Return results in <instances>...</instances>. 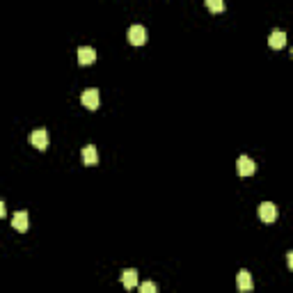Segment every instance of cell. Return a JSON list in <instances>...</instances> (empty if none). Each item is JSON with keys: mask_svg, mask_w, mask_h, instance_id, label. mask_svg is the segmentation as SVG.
Masks as SVG:
<instances>
[{"mask_svg": "<svg viewBox=\"0 0 293 293\" xmlns=\"http://www.w3.org/2000/svg\"><path fill=\"white\" fill-rule=\"evenodd\" d=\"M277 215H279V211H277V206H275L273 202H263L261 206H259V218H261V222L270 224V222L277 220Z\"/></svg>", "mask_w": 293, "mask_h": 293, "instance_id": "obj_1", "label": "cell"}, {"mask_svg": "<svg viewBox=\"0 0 293 293\" xmlns=\"http://www.w3.org/2000/svg\"><path fill=\"white\" fill-rule=\"evenodd\" d=\"M129 41L133 46L147 44V28H144V25H140V23L131 25V28H129Z\"/></svg>", "mask_w": 293, "mask_h": 293, "instance_id": "obj_2", "label": "cell"}, {"mask_svg": "<svg viewBox=\"0 0 293 293\" xmlns=\"http://www.w3.org/2000/svg\"><path fill=\"white\" fill-rule=\"evenodd\" d=\"M236 169H239V177H252V174L257 172V165H254V160L250 158V156H239Z\"/></svg>", "mask_w": 293, "mask_h": 293, "instance_id": "obj_3", "label": "cell"}, {"mask_svg": "<svg viewBox=\"0 0 293 293\" xmlns=\"http://www.w3.org/2000/svg\"><path fill=\"white\" fill-rule=\"evenodd\" d=\"M30 144L32 147H37L39 151H44L46 147H48V131L46 129H37L30 133Z\"/></svg>", "mask_w": 293, "mask_h": 293, "instance_id": "obj_4", "label": "cell"}, {"mask_svg": "<svg viewBox=\"0 0 293 293\" xmlns=\"http://www.w3.org/2000/svg\"><path fill=\"white\" fill-rule=\"evenodd\" d=\"M80 101H83V105L87 110H96V108H99V90H94V87L85 90L83 96H80Z\"/></svg>", "mask_w": 293, "mask_h": 293, "instance_id": "obj_5", "label": "cell"}, {"mask_svg": "<svg viewBox=\"0 0 293 293\" xmlns=\"http://www.w3.org/2000/svg\"><path fill=\"white\" fill-rule=\"evenodd\" d=\"M78 62L83 67L94 65V62H96V50L92 48V46H80V48H78Z\"/></svg>", "mask_w": 293, "mask_h": 293, "instance_id": "obj_6", "label": "cell"}, {"mask_svg": "<svg viewBox=\"0 0 293 293\" xmlns=\"http://www.w3.org/2000/svg\"><path fill=\"white\" fill-rule=\"evenodd\" d=\"M236 286H239V291H252V275L248 270H241L236 275Z\"/></svg>", "mask_w": 293, "mask_h": 293, "instance_id": "obj_7", "label": "cell"}, {"mask_svg": "<svg viewBox=\"0 0 293 293\" xmlns=\"http://www.w3.org/2000/svg\"><path fill=\"white\" fill-rule=\"evenodd\" d=\"M12 227L16 231H25L28 229V211H16L14 218H12Z\"/></svg>", "mask_w": 293, "mask_h": 293, "instance_id": "obj_8", "label": "cell"}, {"mask_svg": "<svg viewBox=\"0 0 293 293\" xmlns=\"http://www.w3.org/2000/svg\"><path fill=\"white\" fill-rule=\"evenodd\" d=\"M268 44H270V48H284L286 46V35L282 30H273L268 37Z\"/></svg>", "mask_w": 293, "mask_h": 293, "instance_id": "obj_9", "label": "cell"}, {"mask_svg": "<svg viewBox=\"0 0 293 293\" xmlns=\"http://www.w3.org/2000/svg\"><path fill=\"white\" fill-rule=\"evenodd\" d=\"M122 284H124V288H133V286H138V270L126 268L124 273H122Z\"/></svg>", "mask_w": 293, "mask_h": 293, "instance_id": "obj_10", "label": "cell"}, {"mask_svg": "<svg viewBox=\"0 0 293 293\" xmlns=\"http://www.w3.org/2000/svg\"><path fill=\"white\" fill-rule=\"evenodd\" d=\"M83 163H85V165H96V163H99V154H96V147H92V144L83 147Z\"/></svg>", "mask_w": 293, "mask_h": 293, "instance_id": "obj_11", "label": "cell"}, {"mask_svg": "<svg viewBox=\"0 0 293 293\" xmlns=\"http://www.w3.org/2000/svg\"><path fill=\"white\" fill-rule=\"evenodd\" d=\"M206 7L213 14H220V12H224V0H206Z\"/></svg>", "mask_w": 293, "mask_h": 293, "instance_id": "obj_12", "label": "cell"}, {"mask_svg": "<svg viewBox=\"0 0 293 293\" xmlns=\"http://www.w3.org/2000/svg\"><path fill=\"white\" fill-rule=\"evenodd\" d=\"M140 291H142V293H156V284L154 282H144V284H140Z\"/></svg>", "mask_w": 293, "mask_h": 293, "instance_id": "obj_13", "label": "cell"}, {"mask_svg": "<svg viewBox=\"0 0 293 293\" xmlns=\"http://www.w3.org/2000/svg\"><path fill=\"white\" fill-rule=\"evenodd\" d=\"M5 213H7V209H5V202L0 199V218H5Z\"/></svg>", "mask_w": 293, "mask_h": 293, "instance_id": "obj_14", "label": "cell"}, {"mask_svg": "<svg viewBox=\"0 0 293 293\" xmlns=\"http://www.w3.org/2000/svg\"><path fill=\"white\" fill-rule=\"evenodd\" d=\"M286 261H288V268H293V252L286 254Z\"/></svg>", "mask_w": 293, "mask_h": 293, "instance_id": "obj_15", "label": "cell"}]
</instances>
